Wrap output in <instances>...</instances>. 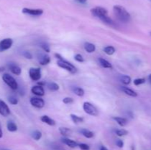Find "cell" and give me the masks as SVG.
Here are the masks:
<instances>
[{"label": "cell", "mask_w": 151, "mask_h": 150, "mask_svg": "<svg viewBox=\"0 0 151 150\" xmlns=\"http://www.w3.org/2000/svg\"><path fill=\"white\" fill-rule=\"evenodd\" d=\"M29 77L33 81H38L41 78V69L39 68H31L29 70Z\"/></svg>", "instance_id": "6"}, {"label": "cell", "mask_w": 151, "mask_h": 150, "mask_svg": "<svg viewBox=\"0 0 151 150\" xmlns=\"http://www.w3.org/2000/svg\"><path fill=\"white\" fill-rule=\"evenodd\" d=\"M145 82V79L144 78H138V79H134V83L135 85H140L142 84H144Z\"/></svg>", "instance_id": "32"}, {"label": "cell", "mask_w": 151, "mask_h": 150, "mask_svg": "<svg viewBox=\"0 0 151 150\" xmlns=\"http://www.w3.org/2000/svg\"><path fill=\"white\" fill-rule=\"evenodd\" d=\"M23 56H24V57H25V58H27V59H29V60H30V59H32V54H31V53L29 52V51H24V53H23Z\"/></svg>", "instance_id": "36"}, {"label": "cell", "mask_w": 151, "mask_h": 150, "mask_svg": "<svg viewBox=\"0 0 151 150\" xmlns=\"http://www.w3.org/2000/svg\"><path fill=\"white\" fill-rule=\"evenodd\" d=\"M83 107L84 111L90 116H97L98 115V110L91 103L86 101V102H84Z\"/></svg>", "instance_id": "5"}, {"label": "cell", "mask_w": 151, "mask_h": 150, "mask_svg": "<svg viewBox=\"0 0 151 150\" xmlns=\"http://www.w3.org/2000/svg\"><path fill=\"white\" fill-rule=\"evenodd\" d=\"M47 88L52 91H56L59 90V85L55 82H50L47 84Z\"/></svg>", "instance_id": "27"}, {"label": "cell", "mask_w": 151, "mask_h": 150, "mask_svg": "<svg viewBox=\"0 0 151 150\" xmlns=\"http://www.w3.org/2000/svg\"><path fill=\"white\" fill-rule=\"evenodd\" d=\"M116 135H118L119 137H122V136H124V135H128V132L126 130V129H117V130H116Z\"/></svg>", "instance_id": "30"}, {"label": "cell", "mask_w": 151, "mask_h": 150, "mask_svg": "<svg viewBox=\"0 0 151 150\" xmlns=\"http://www.w3.org/2000/svg\"><path fill=\"white\" fill-rule=\"evenodd\" d=\"M150 35H151V32H150Z\"/></svg>", "instance_id": "45"}, {"label": "cell", "mask_w": 151, "mask_h": 150, "mask_svg": "<svg viewBox=\"0 0 151 150\" xmlns=\"http://www.w3.org/2000/svg\"><path fill=\"white\" fill-rule=\"evenodd\" d=\"M112 119L121 126H125L128 124V119L123 117H113Z\"/></svg>", "instance_id": "18"}, {"label": "cell", "mask_w": 151, "mask_h": 150, "mask_svg": "<svg viewBox=\"0 0 151 150\" xmlns=\"http://www.w3.org/2000/svg\"><path fill=\"white\" fill-rule=\"evenodd\" d=\"M38 57L39 63L41 65H42V66H45V65H47L48 63H50V56L47 55V54H41L40 55H38Z\"/></svg>", "instance_id": "12"}, {"label": "cell", "mask_w": 151, "mask_h": 150, "mask_svg": "<svg viewBox=\"0 0 151 150\" xmlns=\"http://www.w3.org/2000/svg\"><path fill=\"white\" fill-rule=\"evenodd\" d=\"M41 121L44 122V123L47 124L50 126H55V120H53L52 119H51L50 117H49L48 116H43L41 118Z\"/></svg>", "instance_id": "16"}, {"label": "cell", "mask_w": 151, "mask_h": 150, "mask_svg": "<svg viewBox=\"0 0 151 150\" xmlns=\"http://www.w3.org/2000/svg\"><path fill=\"white\" fill-rule=\"evenodd\" d=\"M70 117L71 119H72V121H73L75 124L82 123V122H83L84 121L83 118L80 117V116H77V115H75V114H71Z\"/></svg>", "instance_id": "24"}, {"label": "cell", "mask_w": 151, "mask_h": 150, "mask_svg": "<svg viewBox=\"0 0 151 150\" xmlns=\"http://www.w3.org/2000/svg\"><path fill=\"white\" fill-rule=\"evenodd\" d=\"M8 67L10 71L13 74H14L15 75H20L21 73H22V69H21V68L19 66H18L17 65L15 64V63H9Z\"/></svg>", "instance_id": "13"}, {"label": "cell", "mask_w": 151, "mask_h": 150, "mask_svg": "<svg viewBox=\"0 0 151 150\" xmlns=\"http://www.w3.org/2000/svg\"><path fill=\"white\" fill-rule=\"evenodd\" d=\"M40 46L46 51V52H50V47L49 46V44L46 42H42V43H40Z\"/></svg>", "instance_id": "29"}, {"label": "cell", "mask_w": 151, "mask_h": 150, "mask_svg": "<svg viewBox=\"0 0 151 150\" xmlns=\"http://www.w3.org/2000/svg\"><path fill=\"white\" fill-rule=\"evenodd\" d=\"M32 94H34L35 95L38 96H42L44 95L45 92H44V89L42 86H40V85H35L33 86L31 89Z\"/></svg>", "instance_id": "11"}, {"label": "cell", "mask_w": 151, "mask_h": 150, "mask_svg": "<svg viewBox=\"0 0 151 150\" xmlns=\"http://www.w3.org/2000/svg\"><path fill=\"white\" fill-rule=\"evenodd\" d=\"M121 90H122V91H123L125 94L130 96H131V97H137V93L135 92L134 91H133V90L131 89V88H128V87H125V86L121 87Z\"/></svg>", "instance_id": "15"}, {"label": "cell", "mask_w": 151, "mask_h": 150, "mask_svg": "<svg viewBox=\"0 0 151 150\" xmlns=\"http://www.w3.org/2000/svg\"><path fill=\"white\" fill-rule=\"evenodd\" d=\"M30 104L36 108L41 109L44 107L45 102L43 99L38 98V97H32L30 99Z\"/></svg>", "instance_id": "9"}, {"label": "cell", "mask_w": 151, "mask_h": 150, "mask_svg": "<svg viewBox=\"0 0 151 150\" xmlns=\"http://www.w3.org/2000/svg\"><path fill=\"white\" fill-rule=\"evenodd\" d=\"M91 13L96 18L100 19L103 23L109 25V26H114L115 23L114 21L111 19L108 14V10L106 8L102 7H95L91 9Z\"/></svg>", "instance_id": "1"}, {"label": "cell", "mask_w": 151, "mask_h": 150, "mask_svg": "<svg viewBox=\"0 0 151 150\" xmlns=\"http://www.w3.org/2000/svg\"><path fill=\"white\" fill-rule=\"evenodd\" d=\"M75 60H76V61L80 62V63H83V62H84L83 57L80 54H77L75 56Z\"/></svg>", "instance_id": "34"}, {"label": "cell", "mask_w": 151, "mask_h": 150, "mask_svg": "<svg viewBox=\"0 0 151 150\" xmlns=\"http://www.w3.org/2000/svg\"><path fill=\"white\" fill-rule=\"evenodd\" d=\"M119 80L124 85H128V84L131 83V78L129 76H128V75H121L119 76Z\"/></svg>", "instance_id": "23"}, {"label": "cell", "mask_w": 151, "mask_h": 150, "mask_svg": "<svg viewBox=\"0 0 151 150\" xmlns=\"http://www.w3.org/2000/svg\"><path fill=\"white\" fill-rule=\"evenodd\" d=\"M103 51L106 54H107L108 55H112L116 51V49L114 46H106L104 49H103Z\"/></svg>", "instance_id": "25"}, {"label": "cell", "mask_w": 151, "mask_h": 150, "mask_svg": "<svg viewBox=\"0 0 151 150\" xmlns=\"http://www.w3.org/2000/svg\"><path fill=\"white\" fill-rule=\"evenodd\" d=\"M80 132H81V133L82 134L84 137H86V138H91L94 137V133H93L91 131L88 130V129H82L80 130Z\"/></svg>", "instance_id": "21"}, {"label": "cell", "mask_w": 151, "mask_h": 150, "mask_svg": "<svg viewBox=\"0 0 151 150\" xmlns=\"http://www.w3.org/2000/svg\"><path fill=\"white\" fill-rule=\"evenodd\" d=\"M2 79L11 89L16 90L18 88V87H19L16 79L13 76H10V74H3Z\"/></svg>", "instance_id": "4"}, {"label": "cell", "mask_w": 151, "mask_h": 150, "mask_svg": "<svg viewBox=\"0 0 151 150\" xmlns=\"http://www.w3.org/2000/svg\"><path fill=\"white\" fill-rule=\"evenodd\" d=\"M62 142L64 144H66V146H69L70 148H75V147L78 146V144L76 142V141H73V140H71L69 138H62Z\"/></svg>", "instance_id": "14"}, {"label": "cell", "mask_w": 151, "mask_h": 150, "mask_svg": "<svg viewBox=\"0 0 151 150\" xmlns=\"http://www.w3.org/2000/svg\"><path fill=\"white\" fill-rule=\"evenodd\" d=\"M13 43V40L11 38H4L1 40L0 41V52H3L11 48Z\"/></svg>", "instance_id": "7"}, {"label": "cell", "mask_w": 151, "mask_h": 150, "mask_svg": "<svg viewBox=\"0 0 151 150\" xmlns=\"http://www.w3.org/2000/svg\"><path fill=\"white\" fill-rule=\"evenodd\" d=\"M32 137L34 140H35V141H38V140L41 139V137H42V133H41L40 131L35 130L32 133Z\"/></svg>", "instance_id": "28"}, {"label": "cell", "mask_w": 151, "mask_h": 150, "mask_svg": "<svg viewBox=\"0 0 151 150\" xmlns=\"http://www.w3.org/2000/svg\"><path fill=\"white\" fill-rule=\"evenodd\" d=\"M22 13L24 14L29 15L32 16H40L43 14L44 10L42 9H31V8H24L22 9Z\"/></svg>", "instance_id": "8"}, {"label": "cell", "mask_w": 151, "mask_h": 150, "mask_svg": "<svg viewBox=\"0 0 151 150\" xmlns=\"http://www.w3.org/2000/svg\"><path fill=\"white\" fill-rule=\"evenodd\" d=\"M150 1H151V0H150Z\"/></svg>", "instance_id": "46"}, {"label": "cell", "mask_w": 151, "mask_h": 150, "mask_svg": "<svg viewBox=\"0 0 151 150\" xmlns=\"http://www.w3.org/2000/svg\"><path fill=\"white\" fill-rule=\"evenodd\" d=\"M59 131H60V134L64 137H68L72 134V130L67 127H60L59 128Z\"/></svg>", "instance_id": "22"}, {"label": "cell", "mask_w": 151, "mask_h": 150, "mask_svg": "<svg viewBox=\"0 0 151 150\" xmlns=\"http://www.w3.org/2000/svg\"><path fill=\"white\" fill-rule=\"evenodd\" d=\"M98 61H99V63H100V65L102 66V67L105 68V69H113L112 65L111 64L108 60H106V59L99 58Z\"/></svg>", "instance_id": "17"}, {"label": "cell", "mask_w": 151, "mask_h": 150, "mask_svg": "<svg viewBox=\"0 0 151 150\" xmlns=\"http://www.w3.org/2000/svg\"><path fill=\"white\" fill-rule=\"evenodd\" d=\"M78 146L80 147L81 150H89L90 149V147L88 144H78Z\"/></svg>", "instance_id": "35"}, {"label": "cell", "mask_w": 151, "mask_h": 150, "mask_svg": "<svg viewBox=\"0 0 151 150\" xmlns=\"http://www.w3.org/2000/svg\"><path fill=\"white\" fill-rule=\"evenodd\" d=\"M76 1H78V2L81 3V4H85L87 1V0H76Z\"/></svg>", "instance_id": "39"}, {"label": "cell", "mask_w": 151, "mask_h": 150, "mask_svg": "<svg viewBox=\"0 0 151 150\" xmlns=\"http://www.w3.org/2000/svg\"><path fill=\"white\" fill-rule=\"evenodd\" d=\"M2 135H3V133H2V130H1V125H0V138H2Z\"/></svg>", "instance_id": "41"}, {"label": "cell", "mask_w": 151, "mask_h": 150, "mask_svg": "<svg viewBox=\"0 0 151 150\" xmlns=\"http://www.w3.org/2000/svg\"><path fill=\"white\" fill-rule=\"evenodd\" d=\"M54 150H65V149H63L62 147L59 146H56L54 148Z\"/></svg>", "instance_id": "38"}, {"label": "cell", "mask_w": 151, "mask_h": 150, "mask_svg": "<svg viewBox=\"0 0 151 150\" xmlns=\"http://www.w3.org/2000/svg\"><path fill=\"white\" fill-rule=\"evenodd\" d=\"M57 64L59 67L68 71L70 72L71 74H75L77 72V69L75 68V66H74L72 63L66 61V60H64L63 58H61L60 59V60H58Z\"/></svg>", "instance_id": "3"}, {"label": "cell", "mask_w": 151, "mask_h": 150, "mask_svg": "<svg viewBox=\"0 0 151 150\" xmlns=\"http://www.w3.org/2000/svg\"><path fill=\"white\" fill-rule=\"evenodd\" d=\"M4 70V67H0V71H3Z\"/></svg>", "instance_id": "43"}, {"label": "cell", "mask_w": 151, "mask_h": 150, "mask_svg": "<svg viewBox=\"0 0 151 150\" xmlns=\"http://www.w3.org/2000/svg\"><path fill=\"white\" fill-rule=\"evenodd\" d=\"M73 92L76 94L78 96H83L85 94L84 92V90L83 88H80V87H75V88H73Z\"/></svg>", "instance_id": "26"}, {"label": "cell", "mask_w": 151, "mask_h": 150, "mask_svg": "<svg viewBox=\"0 0 151 150\" xmlns=\"http://www.w3.org/2000/svg\"><path fill=\"white\" fill-rule=\"evenodd\" d=\"M116 146H117L118 147H119V148H122V147H123V146H124L123 141H122V140H120V139H118L117 141H116Z\"/></svg>", "instance_id": "37"}, {"label": "cell", "mask_w": 151, "mask_h": 150, "mask_svg": "<svg viewBox=\"0 0 151 150\" xmlns=\"http://www.w3.org/2000/svg\"><path fill=\"white\" fill-rule=\"evenodd\" d=\"M8 101L10 104H13V105H16V104H18V99L15 96H10L8 97Z\"/></svg>", "instance_id": "31"}, {"label": "cell", "mask_w": 151, "mask_h": 150, "mask_svg": "<svg viewBox=\"0 0 151 150\" xmlns=\"http://www.w3.org/2000/svg\"><path fill=\"white\" fill-rule=\"evenodd\" d=\"M7 129H8V131H10V132H16L18 129L17 125H16V123L13 122V121H9L7 122Z\"/></svg>", "instance_id": "20"}, {"label": "cell", "mask_w": 151, "mask_h": 150, "mask_svg": "<svg viewBox=\"0 0 151 150\" xmlns=\"http://www.w3.org/2000/svg\"><path fill=\"white\" fill-rule=\"evenodd\" d=\"M100 150H109V149H108L106 146H101L100 148Z\"/></svg>", "instance_id": "40"}, {"label": "cell", "mask_w": 151, "mask_h": 150, "mask_svg": "<svg viewBox=\"0 0 151 150\" xmlns=\"http://www.w3.org/2000/svg\"><path fill=\"white\" fill-rule=\"evenodd\" d=\"M113 10L114 16L120 22L126 24L131 21V15L124 7L121 5H114L113 7Z\"/></svg>", "instance_id": "2"}, {"label": "cell", "mask_w": 151, "mask_h": 150, "mask_svg": "<svg viewBox=\"0 0 151 150\" xmlns=\"http://www.w3.org/2000/svg\"><path fill=\"white\" fill-rule=\"evenodd\" d=\"M84 49L88 53H92L96 50V46L94 44L89 42H86L84 44Z\"/></svg>", "instance_id": "19"}, {"label": "cell", "mask_w": 151, "mask_h": 150, "mask_svg": "<svg viewBox=\"0 0 151 150\" xmlns=\"http://www.w3.org/2000/svg\"><path fill=\"white\" fill-rule=\"evenodd\" d=\"M0 150H10V149H0Z\"/></svg>", "instance_id": "44"}, {"label": "cell", "mask_w": 151, "mask_h": 150, "mask_svg": "<svg viewBox=\"0 0 151 150\" xmlns=\"http://www.w3.org/2000/svg\"><path fill=\"white\" fill-rule=\"evenodd\" d=\"M148 79H149V82H150V83L151 84V74L149 75V76H148Z\"/></svg>", "instance_id": "42"}, {"label": "cell", "mask_w": 151, "mask_h": 150, "mask_svg": "<svg viewBox=\"0 0 151 150\" xmlns=\"http://www.w3.org/2000/svg\"><path fill=\"white\" fill-rule=\"evenodd\" d=\"M10 113V110L9 109L7 104L4 101L0 99V114L2 116H8Z\"/></svg>", "instance_id": "10"}, {"label": "cell", "mask_w": 151, "mask_h": 150, "mask_svg": "<svg viewBox=\"0 0 151 150\" xmlns=\"http://www.w3.org/2000/svg\"><path fill=\"white\" fill-rule=\"evenodd\" d=\"M63 102L66 104H72V103L74 102V100L73 99L71 98V97H66V98H64L63 99Z\"/></svg>", "instance_id": "33"}]
</instances>
